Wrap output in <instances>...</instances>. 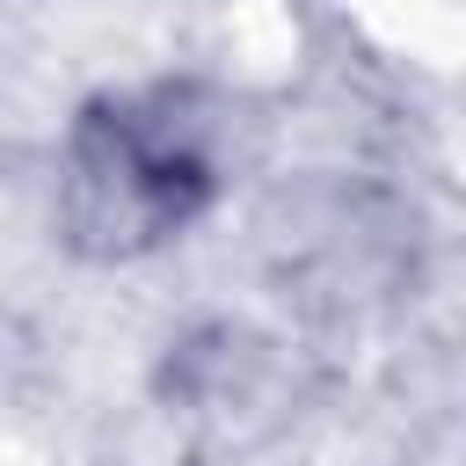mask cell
<instances>
[{"label":"cell","mask_w":466,"mask_h":466,"mask_svg":"<svg viewBox=\"0 0 466 466\" xmlns=\"http://www.w3.org/2000/svg\"><path fill=\"white\" fill-rule=\"evenodd\" d=\"M218 189L204 124L175 95H102L73 116L58 218L66 240L95 262H131L167 248L182 226L204 218Z\"/></svg>","instance_id":"cell-1"}]
</instances>
